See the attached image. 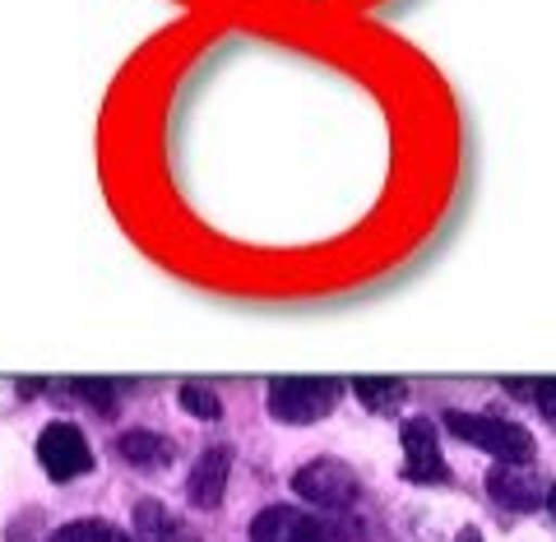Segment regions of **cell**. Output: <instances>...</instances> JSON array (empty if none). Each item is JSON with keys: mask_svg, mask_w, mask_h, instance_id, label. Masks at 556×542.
Wrapping results in <instances>:
<instances>
[{"mask_svg": "<svg viewBox=\"0 0 556 542\" xmlns=\"http://www.w3.org/2000/svg\"><path fill=\"white\" fill-rule=\"evenodd\" d=\"M486 492H492L496 505H506L515 515H529L543 505V482L529 464H501L492 468V478H486Z\"/></svg>", "mask_w": 556, "mask_h": 542, "instance_id": "52a82bcc", "label": "cell"}, {"mask_svg": "<svg viewBox=\"0 0 556 542\" xmlns=\"http://www.w3.org/2000/svg\"><path fill=\"white\" fill-rule=\"evenodd\" d=\"M292 492L306 505H320V511H348L357 501V474L339 459H311L306 468L292 474Z\"/></svg>", "mask_w": 556, "mask_h": 542, "instance_id": "277c9868", "label": "cell"}, {"mask_svg": "<svg viewBox=\"0 0 556 542\" xmlns=\"http://www.w3.org/2000/svg\"><path fill=\"white\" fill-rule=\"evenodd\" d=\"M116 450H121V459L135 464V468H144V474H153V468L172 464V454H177V450H172L167 436H159V431H144V427L121 436V445H116Z\"/></svg>", "mask_w": 556, "mask_h": 542, "instance_id": "9c48e42d", "label": "cell"}, {"mask_svg": "<svg viewBox=\"0 0 556 542\" xmlns=\"http://www.w3.org/2000/svg\"><path fill=\"white\" fill-rule=\"evenodd\" d=\"M130 542H181V529L159 501H139L135 505V538Z\"/></svg>", "mask_w": 556, "mask_h": 542, "instance_id": "8fae6325", "label": "cell"}, {"mask_svg": "<svg viewBox=\"0 0 556 542\" xmlns=\"http://www.w3.org/2000/svg\"><path fill=\"white\" fill-rule=\"evenodd\" d=\"M501 385L515 390V399H529V404L556 427V376H547V380H501Z\"/></svg>", "mask_w": 556, "mask_h": 542, "instance_id": "4fadbf2b", "label": "cell"}, {"mask_svg": "<svg viewBox=\"0 0 556 542\" xmlns=\"http://www.w3.org/2000/svg\"><path fill=\"white\" fill-rule=\"evenodd\" d=\"M251 542H362V529L339 511H302V505H269L251 519Z\"/></svg>", "mask_w": 556, "mask_h": 542, "instance_id": "6da1fadb", "label": "cell"}, {"mask_svg": "<svg viewBox=\"0 0 556 542\" xmlns=\"http://www.w3.org/2000/svg\"><path fill=\"white\" fill-rule=\"evenodd\" d=\"M70 390H75V399H84V404L98 408V413L116 408V385L112 380H70Z\"/></svg>", "mask_w": 556, "mask_h": 542, "instance_id": "5bb4252c", "label": "cell"}, {"mask_svg": "<svg viewBox=\"0 0 556 542\" xmlns=\"http://www.w3.org/2000/svg\"><path fill=\"white\" fill-rule=\"evenodd\" d=\"M399 441H404V478L408 482H422V487L450 482V468L441 459V431H437L431 417H413V423H404Z\"/></svg>", "mask_w": 556, "mask_h": 542, "instance_id": "8992f818", "label": "cell"}, {"mask_svg": "<svg viewBox=\"0 0 556 542\" xmlns=\"http://www.w3.org/2000/svg\"><path fill=\"white\" fill-rule=\"evenodd\" d=\"M38 459H42L51 482H75L93 468V450L75 423H51L38 436Z\"/></svg>", "mask_w": 556, "mask_h": 542, "instance_id": "5b68a950", "label": "cell"}, {"mask_svg": "<svg viewBox=\"0 0 556 542\" xmlns=\"http://www.w3.org/2000/svg\"><path fill=\"white\" fill-rule=\"evenodd\" d=\"M51 542H130V538L108 519H75V524H61Z\"/></svg>", "mask_w": 556, "mask_h": 542, "instance_id": "7c38bea8", "label": "cell"}, {"mask_svg": "<svg viewBox=\"0 0 556 542\" xmlns=\"http://www.w3.org/2000/svg\"><path fill=\"white\" fill-rule=\"evenodd\" d=\"M353 390H357V399L367 404L371 413H380V417H394L399 408H404V399H408V385L404 380H394V376H357L353 380Z\"/></svg>", "mask_w": 556, "mask_h": 542, "instance_id": "30bf717a", "label": "cell"}, {"mask_svg": "<svg viewBox=\"0 0 556 542\" xmlns=\"http://www.w3.org/2000/svg\"><path fill=\"white\" fill-rule=\"evenodd\" d=\"M228 468H232V454L228 445H208L200 454V464L190 468V482H186V496L190 505H200V511H214L228 492Z\"/></svg>", "mask_w": 556, "mask_h": 542, "instance_id": "ba28073f", "label": "cell"}, {"mask_svg": "<svg viewBox=\"0 0 556 542\" xmlns=\"http://www.w3.org/2000/svg\"><path fill=\"white\" fill-rule=\"evenodd\" d=\"M339 394H343V385L329 376H278L269 380V413L292 427L320 423V417L334 413Z\"/></svg>", "mask_w": 556, "mask_h": 542, "instance_id": "3957f363", "label": "cell"}, {"mask_svg": "<svg viewBox=\"0 0 556 542\" xmlns=\"http://www.w3.org/2000/svg\"><path fill=\"white\" fill-rule=\"evenodd\" d=\"M547 511H552V519H556V487H552V492H547Z\"/></svg>", "mask_w": 556, "mask_h": 542, "instance_id": "2e32d148", "label": "cell"}, {"mask_svg": "<svg viewBox=\"0 0 556 542\" xmlns=\"http://www.w3.org/2000/svg\"><path fill=\"white\" fill-rule=\"evenodd\" d=\"M445 431L464 445H478L486 454H496L501 464H529L533 459V436L506 423V417H486V413H445Z\"/></svg>", "mask_w": 556, "mask_h": 542, "instance_id": "7a4b0ae2", "label": "cell"}, {"mask_svg": "<svg viewBox=\"0 0 556 542\" xmlns=\"http://www.w3.org/2000/svg\"><path fill=\"white\" fill-rule=\"evenodd\" d=\"M181 408H186L190 417H204V423H214V417L223 413L218 394L204 390V385H181Z\"/></svg>", "mask_w": 556, "mask_h": 542, "instance_id": "9a60e30c", "label": "cell"}]
</instances>
